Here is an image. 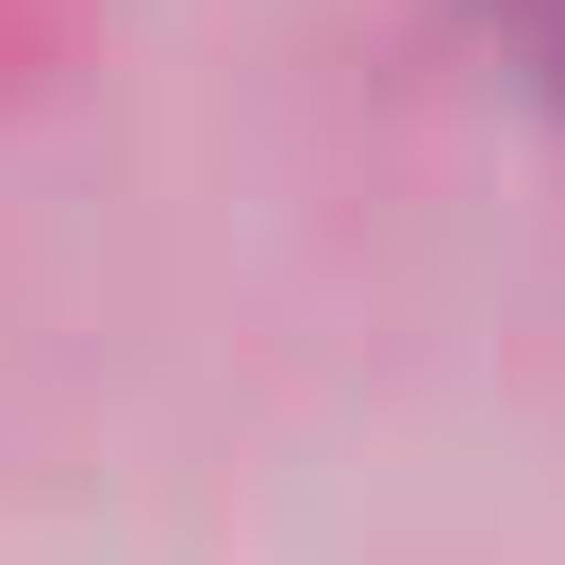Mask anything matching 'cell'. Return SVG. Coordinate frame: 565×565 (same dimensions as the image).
<instances>
[{
    "mask_svg": "<svg viewBox=\"0 0 565 565\" xmlns=\"http://www.w3.org/2000/svg\"><path fill=\"white\" fill-rule=\"evenodd\" d=\"M515 34H532V67L565 84V0H515Z\"/></svg>",
    "mask_w": 565,
    "mask_h": 565,
    "instance_id": "cell-1",
    "label": "cell"
}]
</instances>
